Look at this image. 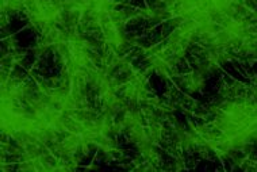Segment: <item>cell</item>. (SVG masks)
<instances>
[{"label": "cell", "mask_w": 257, "mask_h": 172, "mask_svg": "<svg viewBox=\"0 0 257 172\" xmlns=\"http://www.w3.org/2000/svg\"><path fill=\"white\" fill-rule=\"evenodd\" d=\"M176 77H180L182 79L183 85L186 87L188 91H202L204 87V75L198 69H192L188 73H184V75H178Z\"/></svg>", "instance_id": "obj_1"}]
</instances>
